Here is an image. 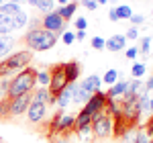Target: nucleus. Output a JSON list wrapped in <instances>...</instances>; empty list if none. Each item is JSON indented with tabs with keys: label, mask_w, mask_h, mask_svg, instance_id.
<instances>
[{
	"label": "nucleus",
	"mask_w": 153,
	"mask_h": 143,
	"mask_svg": "<svg viewBox=\"0 0 153 143\" xmlns=\"http://www.w3.org/2000/svg\"><path fill=\"white\" fill-rule=\"evenodd\" d=\"M143 88H145V92H147V94H149V92H153V76L145 84H143Z\"/></svg>",
	"instance_id": "nucleus-38"
},
{
	"label": "nucleus",
	"mask_w": 153,
	"mask_h": 143,
	"mask_svg": "<svg viewBox=\"0 0 153 143\" xmlns=\"http://www.w3.org/2000/svg\"><path fill=\"white\" fill-rule=\"evenodd\" d=\"M100 86H102V78H100L98 74L86 76V78H84V82L80 84V88H82V90H86L90 96L96 94V92H100Z\"/></svg>",
	"instance_id": "nucleus-11"
},
{
	"label": "nucleus",
	"mask_w": 153,
	"mask_h": 143,
	"mask_svg": "<svg viewBox=\"0 0 153 143\" xmlns=\"http://www.w3.org/2000/svg\"><path fill=\"white\" fill-rule=\"evenodd\" d=\"M61 41H63L65 45H71V43L76 41V35H74L71 31H63V35H61Z\"/></svg>",
	"instance_id": "nucleus-31"
},
{
	"label": "nucleus",
	"mask_w": 153,
	"mask_h": 143,
	"mask_svg": "<svg viewBox=\"0 0 153 143\" xmlns=\"http://www.w3.org/2000/svg\"><path fill=\"white\" fill-rule=\"evenodd\" d=\"M92 133H94L96 137H100V139L110 137L114 133V121L110 119L104 110L98 112L96 117H92Z\"/></svg>",
	"instance_id": "nucleus-4"
},
{
	"label": "nucleus",
	"mask_w": 153,
	"mask_h": 143,
	"mask_svg": "<svg viewBox=\"0 0 153 143\" xmlns=\"http://www.w3.org/2000/svg\"><path fill=\"white\" fill-rule=\"evenodd\" d=\"M76 29H78V31H86V29H88V19H84V16H80V19H76Z\"/></svg>",
	"instance_id": "nucleus-32"
},
{
	"label": "nucleus",
	"mask_w": 153,
	"mask_h": 143,
	"mask_svg": "<svg viewBox=\"0 0 153 143\" xmlns=\"http://www.w3.org/2000/svg\"><path fill=\"white\" fill-rule=\"evenodd\" d=\"M118 82V72L117 68H110V70H106L102 74V84H108V86H112V84Z\"/></svg>",
	"instance_id": "nucleus-22"
},
{
	"label": "nucleus",
	"mask_w": 153,
	"mask_h": 143,
	"mask_svg": "<svg viewBox=\"0 0 153 143\" xmlns=\"http://www.w3.org/2000/svg\"><path fill=\"white\" fill-rule=\"evenodd\" d=\"M74 35H76V41H84L86 39V31H76Z\"/></svg>",
	"instance_id": "nucleus-40"
},
{
	"label": "nucleus",
	"mask_w": 153,
	"mask_h": 143,
	"mask_svg": "<svg viewBox=\"0 0 153 143\" xmlns=\"http://www.w3.org/2000/svg\"><path fill=\"white\" fill-rule=\"evenodd\" d=\"M35 8H39L43 14H49V12L55 10V0H37Z\"/></svg>",
	"instance_id": "nucleus-23"
},
{
	"label": "nucleus",
	"mask_w": 153,
	"mask_h": 143,
	"mask_svg": "<svg viewBox=\"0 0 153 143\" xmlns=\"http://www.w3.org/2000/svg\"><path fill=\"white\" fill-rule=\"evenodd\" d=\"M90 100V94L80 88V84L76 86V90H74V98H71V102H76V104H86Z\"/></svg>",
	"instance_id": "nucleus-21"
},
{
	"label": "nucleus",
	"mask_w": 153,
	"mask_h": 143,
	"mask_svg": "<svg viewBox=\"0 0 153 143\" xmlns=\"http://www.w3.org/2000/svg\"><path fill=\"white\" fill-rule=\"evenodd\" d=\"M127 39H131V41H135V39H137V37H139V31H137V27H131L129 31H127Z\"/></svg>",
	"instance_id": "nucleus-35"
},
{
	"label": "nucleus",
	"mask_w": 153,
	"mask_h": 143,
	"mask_svg": "<svg viewBox=\"0 0 153 143\" xmlns=\"http://www.w3.org/2000/svg\"><path fill=\"white\" fill-rule=\"evenodd\" d=\"M45 115H47V107L43 102L31 100V104L27 108V119L31 121V123H41V121L45 119Z\"/></svg>",
	"instance_id": "nucleus-9"
},
{
	"label": "nucleus",
	"mask_w": 153,
	"mask_h": 143,
	"mask_svg": "<svg viewBox=\"0 0 153 143\" xmlns=\"http://www.w3.org/2000/svg\"><path fill=\"white\" fill-rule=\"evenodd\" d=\"M76 10H78V2H68V4H63V6H59V8H55V12H57L59 16L63 19V21H68V19H71V16L76 14Z\"/></svg>",
	"instance_id": "nucleus-16"
},
{
	"label": "nucleus",
	"mask_w": 153,
	"mask_h": 143,
	"mask_svg": "<svg viewBox=\"0 0 153 143\" xmlns=\"http://www.w3.org/2000/svg\"><path fill=\"white\" fill-rule=\"evenodd\" d=\"M117 14H118V21L120 19H131L133 10H131L129 4H117Z\"/></svg>",
	"instance_id": "nucleus-27"
},
{
	"label": "nucleus",
	"mask_w": 153,
	"mask_h": 143,
	"mask_svg": "<svg viewBox=\"0 0 153 143\" xmlns=\"http://www.w3.org/2000/svg\"><path fill=\"white\" fill-rule=\"evenodd\" d=\"M108 2H114V4H117V2H118V0H108Z\"/></svg>",
	"instance_id": "nucleus-47"
},
{
	"label": "nucleus",
	"mask_w": 153,
	"mask_h": 143,
	"mask_svg": "<svg viewBox=\"0 0 153 143\" xmlns=\"http://www.w3.org/2000/svg\"><path fill=\"white\" fill-rule=\"evenodd\" d=\"M53 143H71L68 137H57V139H53Z\"/></svg>",
	"instance_id": "nucleus-41"
},
{
	"label": "nucleus",
	"mask_w": 153,
	"mask_h": 143,
	"mask_svg": "<svg viewBox=\"0 0 153 143\" xmlns=\"http://www.w3.org/2000/svg\"><path fill=\"white\" fill-rule=\"evenodd\" d=\"M31 100H33V92L31 94H21V96H14V98H8V112H10L12 117H19V115L27 112Z\"/></svg>",
	"instance_id": "nucleus-8"
},
{
	"label": "nucleus",
	"mask_w": 153,
	"mask_h": 143,
	"mask_svg": "<svg viewBox=\"0 0 153 143\" xmlns=\"http://www.w3.org/2000/svg\"><path fill=\"white\" fill-rule=\"evenodd\" d=\"M108 19H110V21H114V23H117V21H118V14H117V6H112V8L108 10Z\"/></svg>",
	"instance_id": "nucleus-39"
},
{
	"label": "nucleus",
	"mask_w": 153,
	"mask_h": 143,
	"mask_svg": "<svg viewBox=\"0 0 153 143\" xmlns=\"http://www.w3.org/2000/svg\"><path fill=\"white\" fill-rule=\"evenodd\" d=\"M125 45H127V37L125 35H112L110 39H106L104 49H108V51H123Z\"/></svg>",
	"instance_id": "nucleus-13"
},
{
	"label": "nucleus",
	"mask_w": 153,
	"mask_h": 143,
	"mask_svg": "<svg viewBox=\"0 0 153 143\" xmlns=\"http://www.w3.org/2000/svg\"><path fill=\"white\" fill-rule=\"evenodd\" d=\"M82 4H84V8H88V10H96L98 8V4L94 0H82Z\"/></svg>",
	"instance_id": "nucleus-36"
},
{
	"label": "nucleus",
	"mask_w": 153,
	"mask_h": 143,
	"mask_svg": "<svg viewBox=\"0 0 153 143\" xmlns=\"http://www.w3.org/2000/svg\"><path fill=\"white\" fill-rule=\"evenodd\" d=\"M127 92V82H117L110 86V90L108 92H104L106 98H120V96Z\"/></svg>",
	"instance_id": "nucleus-17"
},
{
	"label": "nucleus",
	"mask_w": 153,
	"mask_h": 143,
	"mask_svg": "<svg viewBox=\"0 0 153 143\" xmlns=\"http://www.w3.org/2000/svg\"><path fill=\"white\" fill-rule=\"evenodd\" d=\"M145 72H147V66H145L143 61H135L133 68H131V76H133L135 80H139V78L145 76Z\"/></svg>",
	"instance_id": "nucleus-25"
},
{
	"label": "nucleus",
	"mask_w": 153,
	"mask_h": 143,
	"mask_svg": "<svg viewBox=\"0 0 153 143\" xmlns=\"http://www.w3.org/2000/svg\"><path fill=\"white\" fill-rule=\"evenodd\" d=\"M27 25H29V14H27L25 10H21L16 16H12V27H14V31H16V29L21 31V29L27 27Z\"/></svg>",
	"instance_id": "nucleus-19"
},
{
	"label": "nucleus",
	"mask_w": 153,
	"mask_h": 143,
	"mask_svg": "<svg viewBox=\"0 0 153 143\" xmlns=\"http://www.w3.org/2000/svg\"><path fill=\"white\" fill-rule=\"evenodd\" d=\"M76 86H78V84H68V86L55 96V104H57L59 110H65V108H68V104H70L71 98H74V90H76Z\"/></svg>",
	"instance_id": "nucleus-10"
},
{
	"label": "nucleus",
	"mask_w": 153,
	"mask_h": 143,
	"mask_svg": "<svg viewBox=\"0 0 153 143\" xmlns=\"http://www.w3.org/2000/svg\"><path fill=\"white\" fill-rule=\"evenodd\" d=\"M149 143H153V137H151V139H149Z\"/></svg>",
	"instance_id": "nucleus-49"
},
{
	"label": "nucleus",
	"mask_w": 153,
	"mask_h": 143,
	"mask_svg": "<svg viewBox=\"0 0 153 143\" xmlns=\"http://www.w3.org/2000/svg\"><path fill=\"white\" fill-rule=\"evenodd\" d=\"M25 43L31 51H47L53 49L57 43V35L55 33H49L45 29H33L25 35Z\"/></svg>",
	"instance_id": "nucleus-2"
},
{
	"label": "nucleus",
	"mask_w": 153,
	"mask_h": 143,
	"mask_svg": "<svg viewBox=\"0 0 153 143\" xmlns=\"http://www.w3.org/2000/svg\"><path fill=\"white\" fill-rule=\"evenodd\" d=\"M33 60V51L31 49H23V51H14L8 57H4L0 63V76H6L12 72H21L23 68H27Z\"/></svg>",
	"instance_id": "nucleus-3"
},
{
	"label": "nucleus",
	"mask_w": 153,
	"mask_h": 143,
	"mask_svg": "<svg viewBox=\"0 0 153 143\" xmlns=\"http://www.w3.org/2000/svg\"><path fill=\"white\" fill-rule=\"evenodd\" d=\"M78 135H82V137H88L90 133H92V125H88V127H82V129H76Z\"/></svg>",
	"instance_id": "nucleus-37"
},
{
	"label": "nucleus",
	"mask_w": 153,
	"mask_h": 143,
	"mask_svg": "<svg viewBox=\"0 0 153 143\" xmlns=\"http://www.w3.org/2000/svg\"><path fill=\"white\" fill-rule=\"evenodd\" d=\"M68 86V80H65V74H63V63L61 66H55L53 70L49 72V94L51 96H57L63 88Z\"/></svg>",
	"instance_id": "nucleus-5"
},
{
	"label": "nucleus",
	"mask_w": 153,
	"mask_h": 143,
	"mask_svg": "<svg viewBox=\"0 0 153 143\" xmlns=\"http://www.w3.org/2000/svg\"><path fill=\"white\" fill-rule=\"evenodd\" d=\"M27 2H29L31 6H37V0H27Z\"/></svg>",
	"instance_id": "nucleus-42"
},
{
	"label": "nucleus",
	"mask_w": 153,
	"mask_h": 143,
	"mask_svg": "<svg viewBox=\"0 0 153 143\" xmlns=\"http://www.w3.org/2000/svg\"><path fill=\"white\" fill-rule=\"evenodd\" d=\"M10 2H16V4H21V2H23V0H10Z\"/></svg>",
	"instance_id": "nucleus-46"
},
{
	"label": "nucleus",
	"mask_w": 153,
	"mask_h": 143,
	"mask_svg": "<svg viewBox=\"0 0 153 143\" xmlns=\"http://www.w3.org/2000/svg\"><path fill=\"white\" fill-rule=\"evenodd\" d=\"M149 47H151V37L145 35V37L141 39V45H139V53L147 55V53H149Z\"/></svg>",
	"instance_id": "nucleus-29"
},
{
	"label": "nucleus",
	"mask_w": 153,
	"mask_h": 143,
	"mask_svg": "<svg viewBox=\"0 0 153 143\" xmlns=\"http://www.w3.org/2000/svg\"><path fill=\"white\" fill-rule=\"evenodd\" d=\"M149 110H151V112H153V98H151V100H149Z\"/></svg>",
	"instance_id": "nucleus-45"
},
{
	"label": "nucleus",
	"mask_w": 153,
	"mask_h": 143,
	"mask_svg": "<svg viewBox=\"0 0 153 143\" xmlns=\"http://www.w3.org/2000/svg\"><path fill=\"white\" fill-rule=\"evenodd\" d=\"M74 2H78V0H74Z\"/></svg>",
	"instance_id": "nucleus-51"
},
{
	"label": "nucleus",
	"mask_w": 153,
	"mask_h": 143,
	"mask_svg": "<svg viewBox=\"0 0 153 143\" xmlns=\"http://www.w3.org/2000/svg\"><path fill=\"white\" fill-rule=\"evenodd\" d=\"M41 29H45V31H49V33H63V29H65V21L59 16L57 12H49V14H45L43 19H41Z\"/></svg>",
	"instance_id": "nucleus-7"
},
{
	"label": "nucleus",
	"mask_w": 153,
	"mask_h": 143,
	"mask_svg": "<svg viewBox=\"0 0 153 143\" xmlns=\"http://www.w3.org/2000/svg\"><path fill=\"white\" fill-rule=\"evenodd\" d=\"M33 100H35V102H43L45 107H47V104H55V96H51L47 88H41V86H39V88L35 90V94H33Z\"/></svg>",
	"instance_id": "nucleus-14"
},
{
	"label": "nucleus",
	"mask_w": 153,
	"mask_h": 143,
	"mask_svg": "<svg viewBox=\"0 0 153 143\" xmlns=\"http://www.w3.org/2000/svg\"><path fill=\"white\" fill-rule=\"evenodd\" d=\"M125 55H127L129 60H135V57L139 55V47H135V45H133V47H129L127 51H125Z\"/></svg>",
	"instance_id": "nucleus-34"
},
{
	"label": "nucleus",
	"mask_w": 153,
	"mask_h": 143,
	"mask_svg": "<svg viewBox=\"0 0 153 143\" xmlns=\"http://www.w3.org/2000/svg\"><path fill=\"white\" fill-rule=\"evenodd\" d=\"M88 125H92V117L80 110V112L76 115V127H74V129H82V127H88Z\"/></svg>",
	"instance_id": "nucleus-24"
},
{
	"label": "nucleus",
	"mask_w": 153,
	"mask_h": 143,
	"mask_svg": "<svg viewBox=\"0 0 153 143\" xmlns=\"http://www.w3.org/2000/svg\"><path fill=\"white\" fill-rule=\"evenodd\" d=\"M131 23H133V27H139V25L145 23V16L143 14H131V19H129Z\"/></svg>",
	"instance_id": "nucleus-33"
},
{
	"label": "nucleus",
	"mask_w": 153,
	"mask_h": 143,
	"mask_svg": "<svg viewBox=\"0 0 153 143\" xmlns=\"http://www.w3.org/2000/svg\"><path fill=\"white\" fill-rule=\"evenodd\" d=\"M12 31H14V27H12V16L0 14V35H10Z\"/></svg>",
	"instance_id": "nucleus-20"
},
{
	"label": "nucleus",
	"mask_w": 153,
	"mask_h": 143,
	"mask_svg": "<svg viewBox=\"0 0 153 143\" xmlns=\"http://www.w3.org/2000/svg\"><path fill=\"white\" fill-rule=\"evenodd\" d=\"M37 84L41 88H47L49 86V72L47 70H37Z\"/></svg>",
	"instance_id": "nucleus-26"
},
{
	"label": "nucleus",
	"mask_w": 153,
	"mask_h": 143,
	"mask_svg": "<svg viewBox=\"0 0 153 143\" xmlns=\"http://www.w3.org/2000/svg\"><path fill=\"white\" fill-rule=\"evenodd\" d=\"M151 125H153V117H151Z\"/></svg>",
	"instance_id": "nucleus-50"
},
{
	"label": "nucleus",
	"mask_w": 153,
	"mask_h": 143,
	"mask_svg": "<svg viewBox=\"0 0 153 143\" xmlns=\"http://www.w3.org/2000/svg\"><path fill=\"white\" fill-rule=\"evenodd\" d=\"M55 2H59L61 6H63V4H68V0H55Z\"/></svg>",
	"instance_id": "nucleus-44"
},
{
	"label": "nucleus",
	"mask_w": 153,
	"mask_h": 143,
	"mask_svg": "<svg viewBox=\"0 0 153 143\" xmlns=\"http://www.w3.org/2000/svg\"><path fill=\"white\" fill-rule=\"evenodd\" d=\"M106 107V94L100 90V92H96V94L90 96V100L84 104L82 112H86V115H90V117H96L98 112H102Z\"/></svg>",
	"instance_id": "nucleus-6"
},
{
	"label": "nucleus",
	"mask_w": 153,
	"mask_h": 143,
	"mask_svg": "<svg viewBox=\"0 0 153 143\" xmlns=\"http://www.w3.org/2000/svg\"><path fill=\"white\" fill-rule=\"evenodd\" d=\"M133 143H149V135H147V131H137Z\"/></svg>",
	"instance_id": "nucleus-30"
},
{
	"label": "nucleus",
	"mask_w": 153,
	"mask_h": 143,
	"mask_svg": "<svg viewBox=\"0 0 153 143\" xmlns=\"http://www.w3.org/2000/svg\"><path fill=\"white\" fill-rule=\"evenodd\" d=\"M19 12H21V4H16V2H4L0 6V14H4V16H16Z\"/></svg>",
	"instance_id": "nucleus-18"
},
{
	"label": "nucleus",
	"mask_w": 153,
	"mask_h": 143,
	"mask_svg": "<svg viewBox=\"0 0 153 143\" xmlns=\"http://www.w3.org/2000/svg\"><path fill=\"white\" fill-rule=\"evenodd\" d=\"M35 84H37V70L35 68H23L8 82L6 94H8V98H14V96H21V94H31L35 90Z\"/></svg>",
	"instance_id": "nucleus-1"
},
{
	"label": "nucleus",
	"mask_w": 153,
	"mask_h": 143,
	"mask_svg": "<svg viewBox=\"0 0 153 143\" xmlns=\"http://www.w3.org/2000/svg\"><path fill=\"white\" fill-rule=\"evenodd\" d=\"M12 47H14V39L8 37V35H0V60L8 57Z\"/></svg>",
	"instance_id": "nucleus-15"
},
{
	"label": "nucleus",
	"mask_w": 153,
	"mask_h": 143,
	"mask_svg": "<svg viewBox=\"0 0 153 143\" xmlns=\"http://www.w3.org/2000/svg\"><path fill=\"white\" fill-rule=\"evenodd\" d=\"M63 74H65L68 84H76L80 74H82V68H80L78 61H68V63H63Z\"/></svg>",
	"instance_id": "nucleus-12"
},
{
	"label": "nucleus",
	"mask_w": 153,
	"mask_h": 143,
	"mask_svg": "<svg viewBox=\"0 0 153 143\" xmlns=\"http://www.w3.org/2000/svg\"><path fill=\"white\" fill-rule=\"evenodd\" d=\"M96 4H106V2H108V0H94Z\"/></svg>",
	"instance_id": "nucleus-43"
},
{
	"label": "nucleus",
	"mask_w": 153,
	"mask_h": 143,
	"mask_svg": "<svg viewBox=\"0 0 153 143\" xmlns=\"http://www.w3.org/2000/svg\"><path fill=\"white\" fill-rule=\"evenodd\" d=\"M90 45H92V49H96V51H102V49H104V45H106V39H102L100 35H96V37H92Z\"/></svg>",
	"instance_id": "nucleus-28"
},
{
	"label": "nucleus",
	"mask_w": 153,
	"mask_h": 143,
	"mask_svg": "<svg viewBox=\"0 0 153 143\" xmlns=\"http://www.w3.org/2000/svg\"><path fill=\"white\" fill-rule=\"evenodd\" d=\"M2 4H4V0H0V6H2Z\"/></svg>",
	"instance_id": "nucleus-48"
}]
</instances>
